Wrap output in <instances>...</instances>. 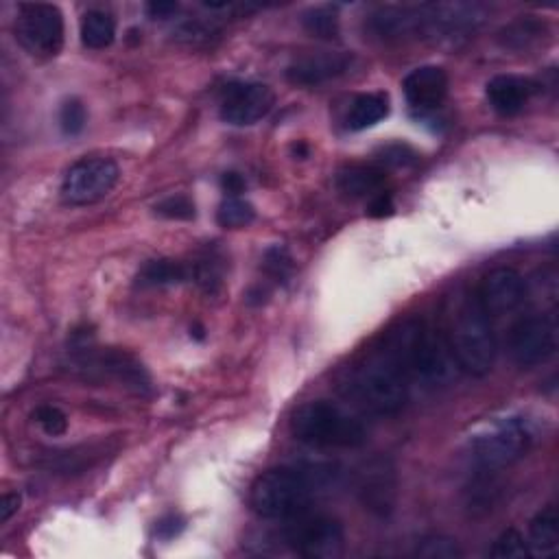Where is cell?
<instances>
[{"instance_id":"1","label":"cell","mask_w":559,"mask_h":559,"mask_svg":"<svg viewBox=\"0 0 559 559\" xmlns=\"http://www.w3.org/2000/svg\"><path fill=\"white\" fill-rule=\"evenodd\" d=\"M346 389L365 411L396 415L407 404L411 378L398 352L380 339L378 346L352 367Z\"/></svg>"},{"instance_id":"2","label":"cell","mask_w":559,"mask_h":559,"mask_svg":"<svg viewBox=\"0 0 559 559\" xmlns=\"http://www.w3.org/2000/svg\"><path fill=\"white\" fill-rule=\"evenodd\" d=\"M448 348L461 372L483 378L496 363V337L492 321L481 308L477 295L459 293L450 297L446 308Z\"/></svg>"},{"instance_id":"3","label":"cell","mask_w":559,"mask_h":559,"mask_svg":"<svg viewBox=\"0 0 559 559\" xmlns=\"http://www.w3.org/2000/svg\"><path fill=\"white\" fill-rule=\"evenodd\" d=\"M319 487V474L300 468H273L254 481L249 505L265 520H291L311 509Z\"/></svg>"},{"instance_id":"4","label":"cell","mask_w":559,"mask_h":559,"mask_svg":"<svg viewBox=\"0 0 559 559\" xmlns=\"http://www.w3.org/2000/svg\"><path fill=\"white\" fill-rule=\"evenodd\" d=\"M291 433L315 448H359L367 442L363 422L328 400L302 404L291 418Z\"/></svg>"},{"instance_id":"5","label":"cell","mask_w":559,"mask_h":559,"mask_svg":"<svg viewBox=\"0 0 559 559\" xmlns=\"http://www.w3.org/2000/svg\"><path fill=\"white\" fill-rule=\"evenodd\" d=\"M70 367L86 380H114L138 396H151L153 383L134 354L118 348H97L88 337H79L70 348Z\"/></svg>"},{"instance_id":"6","label":"cell","mask_w":559,"mask_h":559,"mask_svg":"<svg viewBox=\"0 0 559 559\" xmlns=\"http://www.w3.org/2000/svg\"><path fill=\"white\" fill-rule=\"evenodd\" d=\"M533 431L527 420L505 418L485 424L470 439V457L485 472L511 466L529 453Z\"/></svg>"},{"instance_id":"7","label":"cell","mask_w":559,"mask_h":559,"mask_svg":"<svg viewBox=\"0 0 559 559\" xmlns=\"http://www.w3.org/2000/svg\"><path fill=\"white\" fill-rule=\"evenodd\" d=\"M16 40L35 57H55L62 53L66 40L62 9L51 3L20 5Z\"/></svg>"},{"instance_id":"8","label":"cell","mask_w":559,"mask_h":559,"mask_svg":"<svg viewBox=\"0 0 559 559\" xmlns=\"http://www.w3.org/2000/svg\"><path fill=\"white\" fill-rule=\"evenodd\" d=\"M291 551L306 559H337L346 549V533L341 522L330 516H297L284 531Z\"/></svg>"},{"instance_id":"9","label":"cell","mask_w":559,"mask_h":559,"mask_svg":"<svg viewBox=\"0 0 559 559\" xmlns=\"http://www.w3.org/2000/svg\"><path fill=\"white\" fill-rule=\"evenodd\" d=\"M121 180V169L110 158H83L64 175L62 199L68 206L97 204Z\"/></svg>"},{"instance_id":"10","label":"cell","mask_w":559,"mask_h":559,"mask_svg":"<svg viewBox=\"0 0 559 559\" xmlns=\"http://www.w3.org/2000/svg\"><path fill=\"white\" fill-rule=\"evenodd\" d=\"M557 321L549 315L520 319L509 330V354L518 367H538L557 352Z\"/></svg>"},{"instance_id":"11","label":"cell","mask_w":559,"mask_h":559,"mask_svg":"<svg viewBox=\"0 0 559 559\" xmlns=\"http://www.w3.org/2000/svg\"><path fill=\"white\" fill-rule=\"evenodd\" d=\"M276 94L265 83L258 81H234L228 83L221 92L219 112L228 125L249 127L273 110Z\"/></svg>"},{"instance_id":"12","label":"cell","mask_w":559,"mask_h":559,"mask_svg":"<svg viewBox=\"0 0 559 559\" xmlns=\"http://www.w3.org/2000/svg\"><path fill=\"white\" fill-rule=\"evenodd\" d=\"M477 300L487 317L511 313L525 300V280L516 269H494L483 278Z\"/></svg>"},{"instance_id":"13","label":"cell","mask_w":559,"mask_h":559,"mask_svg":"<svg viewBox=\"0 0 559 559\" xmlns=\"http://www.w3.org/2000/svg\"><path fill=\"white\" fill-rule=\"evenodd\" d=\"M354 66V57L350 53H311L304 57H297L295 62L287 68V79L293 86L300 88H317L328 81H335L343 75H348Z\"/></svg>"},{"instance_id":"14","label":"cell","mask_w":559,"mask_h":559,"mask_svg":"<svg viewBox=\"0 0 559 559\" xmlns=\"http://www.w3.org/2000/svg\"><path fill=\"white\" fill-rule=\"evenodd\" d=\"M359 498L365 509H370L374 516L387 518L396 505L398 483L396 472L391 468V463L385 459H376L367 463L365 470L359 477Z\"/></svg>"},{"instance_id":"15","label":"cell","mask_w":559,"mask_h":559,"mask_svg":"<svg viewBox=\"0 0 559 559\" xmlns=\"http://www.w3.org/2000/svg\"><path fill=\"white\" fill-rule=\"evenodd\" d=\"M402 90L413 110L431 112L448 97V75L442 66H420L404 77Z\"/></svg>"},{"instance_id":"16","label":"cell","mask_w":559,"mask_h":559,"mask_svg":"<svg viewBox=\"0 0 559 559\" xmlns=\"http://www.w3.org/2000/svg\"><path fill=\"white\" fill-rule=\"evenodd\" d=\"M535 88L538 86H535L531 79H522L516 75H498L487 83L485 94L494 112L501 116H516L525 110V105L535 94Z\"/></svg>"},{"instance_id":"17","label":"cell","mask_w":559,"mask_h":559,"mask_svg":"<svg viewBox=\"0 0 559 559\" xmlns=\"http://www.w3.org/2000/svg\"><path fill=\"white\" fill-rule=\"evenodd\" d=\"M387 182V173L383 166L376 164H352L337 173V186L341 193H346L352 199L376 197L380 195Z\"/></svg>"},{"instance_id":"18","label":"cell","mask_w":559,"mask_h":559,"mask_svg":"<svg viewBox=\"0 0 559 559\" xmlns=\"http://www.w3.org/2000/svg\"><path fill=\"white\" fill-rule=\"evenodd\" d=\"M529 551L531 557H555L559 551V516L557 509L544 507L535 514L529 525Z\"/></svg>"},{"instance_id":"19","label":"cell","mask_w":559,"mask_h":559,"mask_svg":"<svg viewBox=\"0 0 559 559\" xmlns=\"http://www.w3.org/2000/svg\"><path fill=\"white\" fill-rule=\"evenodd\" d=\"M190 280V265L180 263L173 258H158L140 269L136 284L140 289H158V287H173Z\"/></svg>"},{"instance_id":"20","label":"cell","mask_w":559,"mask_h":559,"mask_svg":"<svg viewBox=\"0 0 559 559\" xmlns=\"http://www.w3.org/2000/svg\"><path fill=\"white\" fill-rule=\"evenodd\" d=\"M81 44L90 51H101L116 40V20L103 9H90L81 18Z\"/></svg>"},{"instance_id":"21","label":"cell","mask_w":559,"mask_h":559,"mask_svg":"<svg viewBox=\"0 0 559 559\" xmlns=\"http://www.w3.org/2000/svg\"><path fill=\"white\" fill-rule=\"evenodd\" d=\"M389 114V99L385 94H361L356 97L350 105L348 112V129L352 132H363V129H370L374 125H378L383 118H387Z\"/></svg>"},{"instance_id":"22","label":"cell","mask_w":559,"mask_h":559,"mask_svg":"<svg viewBox=\"0 0 559 559\" xmlns=\"http://www.w3.org/2000/svg\"><path fill=\"white\" fill-rule=\"evenodd\" d=\"M546 35H549V27H546V22L535 20L533 16H522L520 20L511 22L509 27H505L498 40H501L505 49L527 51V49H531V46L540 44Z\"/></svg>"},{"instance_id":"23","label":"cell","mask_w":559,"mask_h":559,"mask_svg":"<svg viewBox=\"0 0 559 559\" xmlns=\"http://www.w3.org/2000/svg\"><path fill=\"white\" fill-rule=\"evenodd\" d=\"M223 273L225 265L223 258L217 254H204L199 260L190 265V280H195L206 293H219L223 287Z\"/></svg>"},{"instance_id":"24","label":"cell","mask_w":559,"mask_h":559,"mask_svg":"<svg viewBox=\"0 0 559 559\" xmlns=\"http://www.w3.org/2000/svg\"><path fill=\"white\" fill-rule=\"evenodd\" d=\"M256 219V208L241 197H228L217 210V223L225 230H241Z\"/></svg>"},{"instance_id":"25","label":"cell","mask_w":559,"mask_h":559,"mask_svg":"<svg viewBox=\"0 0 559 559\" xmlns=\"http://www.w3.org/2000/svg\"><path fill=\"white\" fill-rule=\"evenodd\" d=\"M304 29L319 40H337L339 38V16L337 11L328 7H315L308 9L302 16Z\"/></svg>"},{"instance_id":"26","label":"cell","mask_w":559,"mask_h":559,"mask_svg":"<svg viewBox=\"0 0 559 559\" xmlns=\"http://www.w3.org/2000/svg\"><path fill=\"white\" fill-rule=\"evenodd\" d=\"M415 555L422 559H461L463 549L455 538H448V535H428L415 546Z\"/></svg>"},{"instance_id":"27","label":"cell","mask_w":559,"mask_h":559,"mask_svg":"<svg viewBox=\"0 0 559 559\" xmlns=\"http://www.w3.org/2000/svg\"><path fill=\"white\" fill-rule=\"evenodd\" d=\"M490 557L494 559H525L531 557L527 538L516 529H507L498 535L494 546L490 549Z\"/></svg>"},{"instance_id":"28","label":"cell","mask_w":559,"mask_h":559,"mask_svg":"<svg viewBox=\"0 0 559 559\" xmlns=\"http://www.w3.org/2000/svg\"><path fill=\"white\" fill-rule=\"evenodd\" d=\"M263 269H265L267 276L276 280L278 284L289 282V278L293 276V269H295L293 256H291L289 249L284 245L269 247L265 252V258H263Z\"/></svg>"},{"instance_id":"29","label":"cell","mask_w":559,"mask_h":559,"mask_svg":"<svg viewBox=\"0 0 559 559\" xmlns=\"http://www.w3.org/2000/svg\"><path fill=\"white\" fill-rule=\"evenodd\" d=\"M88 123L86 105L79 99H68L59 107V127L66 136H79Z\"/></svg>"},{"instance_id":"30","label":"cell","mask_w":559,"mask_h":559,"mask_svg":"<svg viewBox=\"0 0 559 559\" xmlns=\"http://www.w3.org/2000/svg\"><path fill=\"white\" fill-rule=\"evenodd\" d=\"M33 420L51 437H62L68 431V415L59 407H53V404H42V407L35 409Z\"/></svg>"},{"instance_id":"31","label":"cell","mask_w":559,"mask_h":559,"mask_svg":"<svg viewBox=\"0 0 559 559\" xmlns=\"http://www.w3.org/2000/svg\"><path fill=\"white\" fill-rule=\"evenodd\" d=\"M156 214L164 219H171V221H190L195 219V204L193 199H188L186 195H173V197H166L162 199L160 204L156 206Z\"/></svg>"},{"instance_id":"32","label":"cell","mask_w":559,"mask_h":559,"mask_svg":"<svg viewBox=\"0 0 559 559\" xmlns=\"http://www.w3.org/2000/svg\"><path fill=\"white\" fill-rule=\"evenodd\" d=\"M383 164L387 166H409L413 164L415 160H418V156L409 149V147H404V145H394V147H387L383 151Z\"/></svg>"},{"instance_id":"33","label":"cell","mask_w":559,"mask_h":559,"mask_svg":"<svg viewBox=\"0 0 559 559\" xmlns=\"http://www.w3.org/2000/svg\"><path fill=\"white\" fill-rule=\"evenodd\" d=\"M184 525L186 522L182 516H175V514L164 516L156 525V535L160 540H173L184 531Z\"/></svg>"},{"instance_id":"34","label":"cell","mask_w":559,"mask_h":559,"mask_svg":"<svg viewBox=\"0 0 559 559\" xmlns=\"http://www.w3.org/2000/svg\"><path fill=\"white\" fill-rule=\"evenodd\" d=\"M180 38L186 40L188 44H199V42H210L212 40V29H208L201 22H186L180 29Z\"/></svg>"},{"instance_id":"35","label":"cell","mask_w":559,"mask_h":559,"mask_svg":"<svg viewBox=\"0 0 559 559\" xmlns=\"http://www.w3.org/2000/svg\"><path fill=\"white\" fill-rule=\"evenodd\" d=\"M367 214H370L372 219H385L389 214H394V199L387 193H380L372 199L370 208H367Z\"/></svg>"},{"instance_id":"36","label":"cell","mask_w":559,"mask_h":559,"mask_svg":"<svg viewBox=\"0 0 559 559\" xmlns=\"http://www.w3.org/2000/svg\"><path fill=\"white\" fill-rule=\"evenodd\" d=\"M177 9H180V5L173 3V0H151V3L147 5V14L151 18L166 20V18H171L173 14H177Z\"/></svg>"},{"instance_id":"37","label":"cell","mask_w":559,"mask_h":559,"mask_svg":"<svg viewBox=\"0 0 559 559\" xmlns=\"http://www.w3.org/2000/svg\"><path fill=\"white\" fill-rule=\"evenodd\" d=\"M221 186H223L225 193H228V197H241V193H245L247 184L243 180V175L230 171V173H225L221 177Z\"/></svg>"},{"instance_id":"38","label":"cell","mask_w":559,"mask_h":559,"mask_svg":"<svg viewBox=\"0 0 559 559\" xmlns=\"http://www.w3.org/2000/svg\"><path fill=\"white\" fill-rule=\"evenodd\" d=\"M20 503H22L20 494H5L3 496V501H0V522H3V525L11 520V516L18 514Z\"/></svg>"}]
</instances>
